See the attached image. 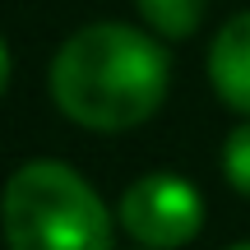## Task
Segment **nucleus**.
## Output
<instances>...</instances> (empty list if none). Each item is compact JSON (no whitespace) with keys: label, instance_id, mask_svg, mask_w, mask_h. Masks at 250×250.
Wrapping results in <instances>:
<instances>
[{"label":"nucleus","instance_id":"obj_2","mask_svg":"<svg viewBox=\"0 0 250 250\" xmlns=\"http://www.w3.org/2000/svg\"><path fill=\"white\" fill-rule=\"evenodd\" d=\"M121 218L65 158H28L0 186L5 250H111Z\"/></svg>","mask_w":250,"mask_h":250},{"label":"nucleus","instance_id":"obj_9","mask_svg":"<svg viewBox=\"0 0 250 250\" xmlns=\"http://www.w3.org/2000/svg\"><path fill=\"white\" fill-rule=\"evenodd\" d=\"M139 250H148V246H139Z\"/></svg>","mask_w":250,"mask_h":250},{"label":"nucleus","instance_id":"obj_8","mask_svg":"<svg viewBox=\"0 0 250 250\" xmlns=\"http://www.w3.org/2000/svg\"><path fill=\"white\" fill-rule=\"evenodd\" d=\"M227 250H250V241H236V246H227Z\"/></svg>","mask_w":250,"mask_h":250},{"label":"nucleus","instance_id":"obj_3","mask_svg":"<svg viewBox=\"0 0 250 250\" xmlns=\"http://www.w3.org/2000/svg\"><path fill=\"white\" fill-rule=\"evenodd\" d=\"M116 218L134 246L181 250L204 227V195L195 181L176 176V171H148V176L130 181V190L116 204Z\"/></svg>","mask_w":250,"mask_h":250},{"label":"nucleus","instance_id":"obj_6","mask_svg":"<svg viewBox=\"0 0 250 250\" xmlns=\"http://www.w3.org/2000/svg\"><path fill=\"white\" fill-rule=\"evenodd\" d=\"M218 162H223V181L236 190V195L250 199V116H246V125H236V130L223 139Z\"/></svg>","mask_w":250,"mask_h":250},{"label":"nucleus","instance_id":"obj_7","mask_svg":"<svg viewBox=\"0 0 250 250\" xmlns=\"http://www.w3.org/2000/svg\"><path fill=\"white\" fill-rule=\"evenodd\" d=\"M9 74H14V61H9V46H5V37H0V98H5V88H9Z\"/></svg>","mask_w":250,"mask_h":250},{"label":"nucleus","instance_id":"obj_4","mask_svg":"<svg viewBox=\"0 0 250 250\" xmlns=\"http://www.w3.org/2000/svg\"><path fill=\"white\" fill-rule=\"evenodd\" d=\"M208 83L218 102L236 116H250V9L232 14L208 42Z\"/></svg>","mask_w":250,"mask_h":250},{"label":"nucleus","instance_id":"obj_1","mask_svg":"<svg viewBox=\"0 0 250 250\" xmlns=\"http://www.w3.org/2000/svg\"><path fill=\"white\" fill-rule=\"evenodd\" d=\"M167 83L171 56L162 51L158 33L116 19H98L70 33L46 70L56 111L93 134H125L153 121L167 102Z\"/></svg>","mask_w":250,"mask_h":250},{"label":"nucleus","instance_id":"obj_5","mask_svg":"<svg viewBox=\"0 0 250 250\" xmlns=\"http://www.w3.org/2000/svg\"><path fill=\"white\" fill-rule=\"evenodd\" d=\"M204 5L208 0H134L139 19L162 42H186V37H195L199 23H204Z\"/></svg>","mask_w":250,"mask_h":250}]
</instances>
